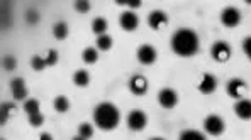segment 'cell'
<instances>
[{"label": "cell", "mask_w": 251, "mask_h": 140, "mask_svg": "<svg viewBox=\"0 0 251 140\" xmlns=\"http://www.w3.org/2000/svg\"><path fill=\"white\" fill-rule=\"evenodd\" d=\"M129 90H131L132 95H136V97H143V95H146L148 91V81L145 76H132L131 80H129Z\"/></svg>", "instance_id": "12"}, {"label": "cell", "mask_w": 251, "mask_h": 140, "mask_svg": "<svg viewBox=\"0 0 251 140\" xmlns=\"http://www.w3.org/2000/svg\"><path fill=\"white\" fill-rule=\"evenodd\" d=\"M170 46H172V51L176 54V56L192 58L199 53L201 40H199L197 32L185 27V29H178V31L172 36Z\"/></svg>", "instance_id": "1"}, {"label": "cell", "mask_w": 251, "mask_h": 140, "mask_svg": "<svg viewBox=\"0 0 251 140\" xmlns=\"http://www.w3.org/2000/svg\"><path fill=\"white\" fill-rule=\"evenodd\" d=\"M231 54H232V51H231L229 44L224 42V40H217V42H214L212 47H210V56H212L217 62L229 61Z\"/></svg>", "instance_id": "5"}, {"label": "cell", "mask_w": 251, "mask_h": 140, "mask_svg": "<svg viewBox=\"0 0 251 140\" xmlns=\"http://www.w3.org/2000/svg\"><path fill=\"white\" fill-rule=\"evenodd\" d=\"M226 91L231 98H234V100H243V97H245L246 91H248V84H246V81L241 78H232L231 81H227Z\"/></svg>", "instance_id": "3"}, {"label": "cell", "mask_w": 251, "mask_h": 140, "mask_svg": "<svg viewBox=\"0 0 251 140\" xmlns=\"http://www.w3.org/2000/svg\"><path fill=\"white\" fill-rule=\"evenodd\" d=\"M27 120H29V125H31V127H41V125L44 123V117H43V113H41V112L29 115V117H27Z\"/></svg>", "instance_id": "26"}, {"label": "cell", "mask_w": 251, "mask_h": 140, "mask_svg": "<svg viewBox=\"0 0 251 140\" xmlns=\"http://www.w3.org/2000/svg\"><path fill=\"white\" fill-rule=\"evenodd\" d=\"M97 47L100 51H109L110 47H112V38L110 36H107V34H104V36H99L97 38Z\"/></svg>", "instance_id": "22"}, {"label": "cell", "mask_w": 251, "mask_h": 140, "mask_svg": "<svg viewBox=\"0 0 251 140\" xmlns=\"http://www.w3.org/2000/svg\"><path fill=\"white\" fill-rule=\"evenodd\" d=\"M24 112L29 115H32V113H38L41 112L39 110V100H36V98H31V100H25L24 101Z\"/></svg>", "instance_id": "21"}, {"label": "cell", "mask_w": 251, "mask_h": 140, "mask_svg": "<svg viewBox=\"0 0 251 140\" xmlns=\"http://www.w3.org/2000/svg\"><path fill=\"white\" fill-rule=\"evenodd\" d=\"M234 113L241 120H251V100H238L234 105Z\"/></svg>", "instance_id": "15"}, {"label": "cell", "mask_w": 251, "mask_h": 140, "mask_svg": "<svg viewBox=\"0 0 251 140\" xmlns=\"http://www.w3.org/2000/svg\"><path fill=\"white\" fill-rule=\"evenodd\" d=\"M150 140H165V139H161V137H154V139H150Z\"/></svg>", "instance_id": "36"}, {"label": "cell", "mask_w": 251, "mask_h": 140, "mask_svg": "<svg viewBox=\"0 0 251 140\" xmlns=\"http://www.w3.org/2000/svg\"><path fill=\"white\" fill-rule=\"evenodd\" d=\"M31 68L34 69V71H43V69L46 68V61L39 56H32L31 58Z\"/></svg>", "instance_id": "28"}, {"label": "cell", "mask_w": 251, "mask_h": 140, "mask_svg": "<svg viewBox=\"0 0 251 140\" xmlns=\"http://www.w3.org/2000/svg\"><path fill=\"white\" fill-rule=\"evenodd\" d=\"M78 135L80 137H83V139H90L92 135H94V127H92L90 123H80V127H78Z\"/></svg>", "instance_id": "25"}, {"label": "cell", "mask_w": 251, "mask_h": 140, "mask_svg": "<svg viewBox=\"0 0 251 140\" xmlns=\"http://www.w3.org/2000/svg\"><path fill=\"white\" fill-rule=\"evenodd\" d=\"M54 110H56L58 113H66L70 110V101L66 97H56L54 98V103H53Z\"/></svg>", "instance_id": "20"}, {"label": "cell", "mask_w": 251, "mask_h": 140, "mask_svg": "<svg viewBox=\"0 0 251 140\" xmlns=\"http://www.w3.org/2000/svg\"><path fill=\"white\" fill-rule=\"evenodd\" d=\"M39 140H53V137H51L50 134H46V132H44V134L39 135Z\"/></svg>", "instance_id": "34"}, {"label": "cell", "mask_w": 251, "mask_h": 140, "mask_svg": "<svg viewBox=\"0 0 251 140\" xmlns=\"http://www.w3.org/2000/svg\"><path fill=\"white\" fill-rule=\"evenodd\" d=\"M0 140H5V139H0Z\"/></svg>", "instance_id": "37"}, {"label": "cell", "mask_w": 251, "mask_h": 140, "mask_svg": "<svg viewBox=\"0 0 251 140\" xmlns=\"http://www.w3.org/2000/svg\"><path fill=\"white\" fill-rule=\"evenodd\" d=\"M25 20H27V24H31V25L38 24V22H39V14L36 12L34 9H29L27 12H25Z\"/></svg>", "instance_id": "30"}, {"label": "cell", "mask_w": 251, "mask_h": 140, "mask_svg": "<svg viewBox=\"0 0 251 140\" xmlns=\"http://www.w3.org/2000/svg\"><path fill=\"white\" fill-rule=\"evenodd\" d=\"M117 5H129V7H132V9H136V7H139L141 5V2L139 0H117Z\"/></svg>", "instance_id": "33"}, {"label": "cell", "mask_w": 251, "mask_h": 140, "mask_svg": "<svg viewBox=\"0 0 251 140\" xmlns=\"http://www.w3.org/2000/svg\"><path fill=\"white\" fill-rule=\"evenodd\" d=\"M2 66H3V69H5V71H14V69L17 68L16 58H14V56H5V58H3V61H2Z\"/></svg>", "instance_id": "29"}, {"label": "cell", "mask_w": 251, "mask_h": 140, "mask_svg": "<svg viewBox=\"0 0 251 140\" xmlns=\"http://www.w3.org/2000/svg\"><path fill=\"white\" fill-rule=\"evenodd\" d=\"M243 51H245V54L248 56V60L251 61V36H248V38L243 40Z\"/></svg>", "instance_id": "32"}, {"label": "cell", "mask_w": 251, "mask_h": 140, "mask_svg": "<svg viewBox=\"0 0 251 140\" xmlns=\"http://www.w3.org/2000/svg\"><path fill=\"white\" fill-rule=\"evenodd\" d=\"M121 121V113H119V108L116 105L109 101H104V103H99L94 110V123L97 125L100 130H114V128L119 125Z\"/></svg>", "instance_id": "2"}, {"label": "cell", "mask_w": 251, "mask_h": 140, "mask_svg": "<svg viewBox=\"0 0 251 140\" xmlns=\"http://www.w3.org/2000/svg\"><path fill=\"white\" fill-rule=\"evenodd\" d=\"M107 27H109V24H107V19H104V17H95L94 22H92V31L97 34V38L105 34Z\"/></svg>", "instance_id": "16"}, {"label": "cell", "mask_w": 251, "mask_h": 140, "mask_svg": "<svg viewBox=\"0 0 251 140\" xmlns=\"http://www.w3.org/2000/svg\"><path fill=\"white\" fill-rule=\"evenodd\" d=\"M73 140H87V139H83V137H80V135H78V137H75Z\"/></svg>", "instance_id": "35"}, {"label": "cell", "mask_w": 251, "mask_h": 140, "mask_svg": "<svg viewBox=\"0 0 251 140\" xmlns=\"http://www.w3.org/2000/svg\"><path fill=\"white\" fill-rule=\"evenodd\" d=\"M221 22H223L224 27H229V29L238 27L239 22H241V12L236 7H227L221 14Z\"/></svg>", "instance_id": "7"}, {"label": "cell", "mask_w": 251, "mask_h": 140, "mask_svg": "<svg viewBox=\"0 0 251 140\" xmlns=\"http://www.w3.org/2000/svg\"><path fill=\"white\" fill-rule=\"evenodd\" d=\"M158 103H160L161 108L172 110V108H175L176 103H178V95H176V91L172 90V88H165V90H161L160 93H158Z\"/></svg>", "instance_id": "8"}, {"label": "cell", "mask_w": 251, "mask_h": 140, "mask_svg": "<svg viewBox=\"0 0 251 140\" xmlns=\"http://www.w3.org/2000/svg\"><path fill=\"white\" fill-rule=\"evenodd\" d=\"M44 61H46V66H54L58 62V51H48V56L44 58Z\"/></svg>", "instance_id": "31"}, {"label": "cell", "mask_w": 251, "mask_h": 140, "mask_svg": "<svg viewBox=\"0 0 251 140\" xmlns=\"http://www.w3.org/2000/svg\"><path fill=\"white\" fill-rule=\"evenodd\" d=\"M10 91H12L14 100H17V101L25 100V97H27L25 81L22 80V78H14L12 81H10Z\"/></svg>", "instance_id": "13"}, {"label": "cell", "mask_w": 251, "mask_h": 140, "mask_svg": "<svg viewBox=\"0 0 251 140\" xmlns=\"http://www.w3.org/2000/svg\"><path fill=\"white\" fill-rule=\"evenodd\" d=\"M82 60L85 64H95L99 60V51L94 49V47H87L82 53Z\"/></svg>", "instance_id": "19"}, {"label": "cell", "mask_w": 251, "mask_h": 140, "mask_svg": "<svg viewBox=\"0 0 251 140\" xmlns=\"http://www.w3.org/2000/svg\"><path fill=\"white\" fill-rule=\"evenodd\" d=\"M156 58H158L156 49H154L153 46H150V44H143L138 49V61L141 62V64H145V66L153 64V62L156 61Z\"/></svg>", "instance_id": "10"}, {"label": "cell", "mask_w": 251, "mask_h": 140, "mask_svg": "<svg viewBox=\"0 0 251 140\" xmlns=\"http://www.w3.org/2000/svg\"><path fill=\"white\" fill-rule=\"evenodd\" d=\"M178 140H207L201 132L197 130H185L180 134V139Z\"/></svg>", "instance_id": "23"}, {"label": "cell", "mask_w": 251, "mask_h": 140, "mask_svg": "<svg viewBox=\"0 0 251 140\" xmlns=\"http://www.w3.org/2000/svg\"><path fill=\"white\" fill-rule=\"evenodd\" d=\"M204 128L209 135H212V137H219V135H223L224 130H226V123H224V120L221 119V117L209 115L207 119L204 120Z\"/></svg>", "instance_id": "4"}, {"label": "cell", "mask_w": 251, "mask_h": 140, "mask_svg": "<svg viewBox=\"0 0 251 140\" xmlns=\"http://www.w3.org/2000/svg\"><path fill=\"white\" fill-rule=\"evenodd\" d=\"M10 112H14V105L12 103H3L2 105V113H0V123L5 125L7 120L10 117Z\"/></svg>", "instance_id": "24"}, {"label": "cell", "mask_w": 251, "mask_h": 140, "mask_svg": "<svg viewBox=\"0 0 251 140\" xmlns=\"http://www.w3.org/2000/svg\"><path fill=\"white\" fill-rule=\"evenodd\" d=\"M216 88H217L216 76H212L210 73H205V75L202 76L201 84H199V91H201L202 95H210L216 91Z\"/></svg>", "instance_id": "14"}, {"label": "cell", "mask_w": 251, "mask_h": 140, "mask_svg": "<svg viewBox=\"0 0 251 140\" xmlns=\"http://www.w3.org/2000/svg\"><path fill=\"white\" fill-rule=\"evenodd\" d=\"M73 83H75L76 86H80V88L88 86V83H90V75H88L85 69H78V71L73 75Z\"/></svg>", "instance_id": "17"}, {"label": "cell", "mask_w": 251, "mask_h": 140, "mask_svg": "<svg viewBox=\"0 0 251 140\" xmlns=\"http://www.w3.org/2000/svg\"><path fill=\"white\" fill-rule=\"evenodd\" d=\"M53 36L58 40L66 39V36H68V24H66V22H63V20L56 22V24L53 25Z\"/></svg>", "instance_id": "18"}, {"label": "cell", "mask_w": 251, "mask_h": 140, "mask_svg": "<svg viewBox=\"0 0 251 140\" xmlns=\"http://www.w3.org/2000/svg\"><path fill=\"white\" fill-rule=\"evenodd\" d=\"M168 24V16L163 10H153V12L148 16V25H150L153 31H161Z\"/></svg>", "instance_id": "9"}, {"label": "cell", "mask_w": 251, "mask_h": 140, "mask_svg": "<svg viewBox=\"0 0 251 140\" xmlns=\"http://www.w3.org/2000/svg\"><path fill=\"white\" fill-rule=\"evenodd\" d=\"M148 123V117L143 110H132L127 115V127L131 128L132 132H141L146 128Z\"/></svg>", "instance_id": "6"}, {"label": "cell", "mask_w": 251, "mask_h": 140, "mask_svg": "<svg viewBox=\"0 0 251 140\" xmlns=\"http://www.w3.org/2000/svg\"><path fill=\"white\" fill-rule=\"evenodd\" d=\"M73 7H75L76 12L87 14L90 10V2L88 0H76V2H73Z\"/></svg>", "instance_id": "27"}, {"label": "cell", "mask_w": 251, "mask_h": 140, "mask_svg": "<svg viewBox=\"0 0 251 140\" xmlns=\"http://www.w3.org/2000/svg\"><path fill=\"white\" fill-rule=\"evenodd\" d=\"M119 25L124 29L126 32H134L139 25V19L134 12L127 10V12H123L121 14V19H119Z\"/></svg>", "instance_id": "11"}]
</instances>
